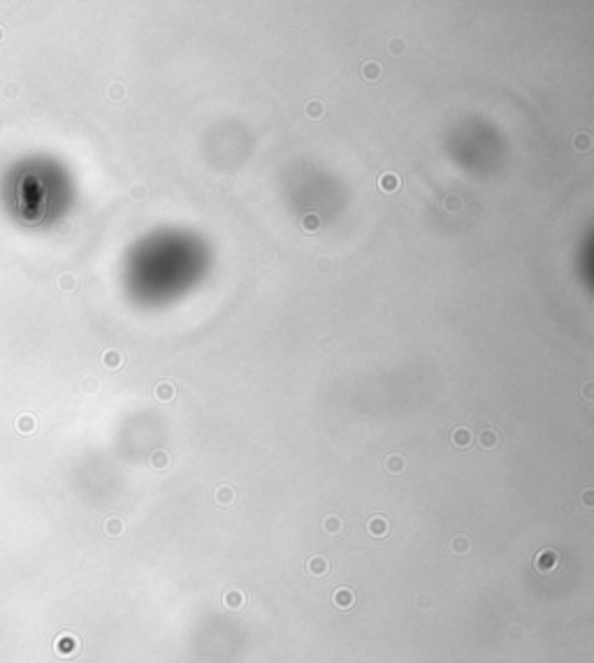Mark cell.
Returning a JSON list of instances; mask_svg holds the SVG:
<instances>
[{
	"label": "cell",
	"instance_id": "21",
	"mask_svg": "<svg viewBox=\"0 0 594 663\" xmlns=\"http://www.w3.org/2000/svg\"><path fill=\"white\" fill-rule=\"evenodd\" d=\"M460 207H462V202H460V198H455V195H451V198H446L443 200V209H448V211H460Z\"/></svg>",
	"mask_w": 594,
	"mask_h": 663
},
{
	"label": "cell",
	"instance_id": "4",
	"mask_svg": "<svg viewBox=\"0 0 594 663\" xmlns=\"http://www.w3.org/2000/svg\"><path fill=\"white\" fill-rule=\"evenodd\" d=\"M154 395H156V399H158L160 404H167V401H172V399H174L176 389H174V385H172V383H167V380H163V383H158V385H156Z\"/></svg>",
	"mask_w": 594,
	"mask_h": 663
},
{
	"label": "cell",
	"instance_id": "22",
	"mask_svg": "<svg viewBox=\"0 0 594 663\" xmlns=\"http://www.w3.org/2000/svg\"><path fill=\"white\" fill-rule=\"evenodd\" d=\"M332 267H335V262H332L330 258H318V260H316V269H318V271H323V274L332 271Z\"/></svg>",
	"mask_w": 594,
	"mask_h": 663
},
{
	"label": "cell",
	"instance_id": "17",
	"mask_svg": "<svg viewBox=\"0 0 594 663\" xmlns=\"http://www.w3.org/2000/svg\"><path fill=\"white\" fill-rule=\"evenodd\" d=\"M323 526H325V531H327V533H339L344 524H341V520L337 515H330V517H325Z\"/></svg>",
	"mask_w": 594,
	"mask_h": 663
},
{
	"label": "cell",
	"instance_id": "24",
	"mask_svg": "<svg viewBox=\"0 0 594 663\" xmlns=\"http://www.w3.org/2000/svg\"><path fill=\"white\" fill-rule=\"evenodd\" d=\"M105 362H107V367H119V364H121V355H119V353H107V355H105Z\"/></svg>",
	"mask_w": 594,
	"mask_h": 663
},
{
	"label": "cell",
	"instance_id": "10",
	"mask_svg": "<svg viewBox=\"0 0 594 663\" xmlns=\"http://www.w3.org/2000/svg\"><path fill=\"white\" fill-rule=\"evenodd\" d=\"M148 461H151V466L154 469H158V471H163V469H167L170 466V455H167L165 450H154L151 452V457H148Z\"/></svg>",
	"mask_w": 594,
	"mask_h": 663
},
{
	"label": "cell",
	"instance_id": "15",
	"mask_svg": "<svg viewBox=\"0 0 594 663\" xmlns=\"http://www.w3.org/2000/svg\"><path fill=\"white\" fill-rule=\"evenodd\" d=\"M404 466H406V461H404L402 455H390L388 459H385V469H388L390 473H402Z\"/></svg>",
	"mask_w": 594,
	"mask_h": 663
},
{
	"label": "cell",
	"instance_id": "8",
	"mask_svg": "<svg viewBox=\"0 0 594 663\" xmlns=\"http://www.w3.org/2000/svg\"><path fill=\"white\" fill-rule=\"evenodd\" d=\"M300 227H302L304 232H309V235H314V232L320 227V216L316 214V211H309V214H304Z\"/></svg>",
	"mask_w": 594,
	"mask_h": 663
},
{
	"label": "cell",
	"instance_id": "23",
	"mask_svg": "<svg viewBox=\"0 0 594 663\" xmlns=\"http://www.w3.org/2000/svg\"><path fill=\"white\" fill-rule=\"evenodd\" d=\"M107 531H109V533H114V536H119V533L123 531V524H121V520H109V522H107Z\"/></svg>",
	"mask_w": 594,
	"mask_h": 663
},
{
	"label": "cell",
	"instance_id": "19",
	"mask_svg": "<svg viewBox=\"0 0 594 663\" xmlns=\"http://www.w3.org/2000/svg\"><path fill=\"white\" fill-rule=\"evenodd\" d=\"M432 603H434L432 594H418V598H416V605H418V610H429V608H432Z\"/></svg>",
	"mask_w": 594,
	"mask_h": 663
},
{
	"label": "cell",
	"instance_id": "5",
	"mask_svg": "<svg viewBox=\"0 0 594 663\" xmlns=\"http://www.w3.org/2000/svg\"><path fill=\"white\" fill-rule=\"evenodd\" d=\"M451 441H453V445H455V448H469V443L473 441L471 429H467V427H457L455 432L451 434Z\"/></svg>",
	"mask_w": 594,
	"mask_h": 663
},
{
	"label": "cell",
	"instance_id": "26",
	"mask_svg": "<svg viewBox=\"0 0 594 663\" xmlns=\"http://www.w3.org/2000/svg\"><path fill=\"white\" fill-rule=\"evenodd\" d=\"M144 192H146V188H144L142 183H135V186H132V195H135L137 200H142V198H144Z\"/></svg>",
	"mask_w": 594,
	"mask_h": 663
},
{
	"label": "cell",
	"instance_id": "6",
	"mask_svg": "<svg viewBox=\"0 0 594 663\" xmlns=\"http://www.w3.org/2000/svg\"><path fill=\"white\" fill-rule=\"evenodd\" d=\"M379 186H381V190L383 192H395V190H399L402 181H399V176H397L395 172H385V174L379 179Z\"/></svg>",
	"mask_w": 594,
	"mask_h": 663
},
{
	"label": "cell",
	"instance_id": "13",
	"mask_svg": "<svg viewBox=\"0 0 594 663\" xmlns=\"http://www.w3.org/2000/svg\"><path fill=\"white\" fill-rule=\"evenodd\" d=\"M497 441H499V436H497V432H495V429H483V432H480V439H478L480 448H485V450L495 448V445H497Z\"/></svg>",
	"mask_w": 594,
	"mask_h": 663
},
{
	"label": "cell",
	"instance_id": "12",
	"mask_svg": "<svg viewBox=\"0 0 594 663\" xmlns=\"http://www.w3.org/2000/svg\"><path fill=\"white\" fill-rule=\"evenodd\" d=\"M362 77L367 79V82H376V79L381 77V65L376 63V60H369V63H364V65H362Z\"/></svg>",
	"mask_w": 594,
	"mask_h": 663
},
{
	"label": "cell",
	"instance_id": "27",
	"mask_svg": "<svg viewBox=\"0 0 594 663\" xmlns=\"http://www.w3.org/2000/svg\"><path fill=\"white\" fill-rule=\"evenodd\" d=\"M583 395H585V399H587V401H592V383H587V385H585Z\"/></svg>",
	"mask_w": 594,
	"mask_h": 663
},
{
	"label": "cell",
	"instance_id": "25",
	"mask_svg": "<svg viewBox=\"0 0 594 663\" xmlns=\"http://www.w3.org/2000/svg\"><path fill=\"white\" fill-rule=\"evenodd\" d=\"M583 503H585V508H592L594 505V489H585L583 492Z\"/></svg>",
	"mask_w": 594,
	"mask_h": 663
},
{
	"label": "cell",
	"instance_id": "7",
	"mask_svg": "<svg viewBox=\"0 0 594 663\" xmlns=\"http://www.w3.org/2000/svg\"><path fill=\"white\" fill-rule=\"evenodd\" d=\"M367 531L372 533V536H376V538L385 536V533H388V522H385L381 515H374L367 522Z\"/></svg>",
	"mask_w": 594,
	"mask_h": 663
},
{
	"label": "cell",
	"instance_id": "14",
	"mask_svg": "<svg viewBox=\"0 0 594 663\" xmlns=\"http://www.w3.org/2000/svg\"><path fill=\"white\" fill-rule=\"evenodd\" d=\"M571 146L576 148V151H587V148L592 146V137H589L587 132H578V135H573Z\"/></svg>",
	"mask_w": 594,
	"mask_h": 663
},
{
	"label": "cell",
	"instance_id": "1",
	"mask_svg": "<svg viewBox=\"0 0 594 663\" xmlns=\"http://www.w3.org/2000/svg\"><path fill=\"white\" fill-rule=\"evenodd\" d=\"M557 564H560V554L555 550H541L536 554V561H534L539 573H550L552 568H557Z\"/></svg>",
	"mask_w": 594,
	"mask_h": 663
},
{
	"label": "cell",
	"instance_id": "3",
	"mask_svg": "<svg viewBox=\"0 0 594 663\" xmlns=\"http://www.w3.org/2000/svg\"><path fill=\"white\" fill-rule=\"evenodd\" d=\"M327 568H330V564H327V559H325V557H320V554H316V557H311V559L307 561V570L311 573V575H316V577L325 575V573H327Z\"/></svg>",
	"mask_w": 594,
	"mask_h": 663
},
{
	"label": "cell",
	"instance_id": "20",
	"mask_svg": "<svg viewBox=\"0 0 594 663\" xmlns=\"http://www.w3.org/2000/svg\"><path fill=\"white\" fill-rule=\"evenodd\" d=\"M404 49H406V44H404L402 37H392L390 40V54L392 56H402Z\"/></svg>",
	"mask_w": 594,
	"mask_h": 663
},
{
	"label": "cell",
	"instance_id": "18",
	"mask_svg": "<svg viewBox=\"0 0 594 663\" xmlns=\"http://www.w3.org/2000/svg\"><path fill=\"white\" fill-rule=\"evenodd\" d=\"M323 111H325V107H323V102H318V100H311V102L307 104V116L309 119H320Z\"/></svg>",
	"mask_w": 594,
	"mask_h": 663
},
{
	"label": "cell",
	"instance_id": "9",
	"mask_svg": "<svg viewBox=\"0 0 594 663\" xmlns=\"http://www.w3.org/2000/svg\"><path fill=\"white\" fill-rule=\"evenodd\" d=\"M223 603H226L230 610H239L244 603H246V596H244V592H237V589H232V592H228L226 596H223Z\"/></svg>",
	"mask_w": 594,
	"mask_h": 663
},
{
	"label": "cell",
	"instance_id": "16",
	"mask_svg": "<svg viewBox=\"0 0 594 663\" xmlns=\"http://www.w3.org/2000/svg\"><path fill=\"white\" fill-rule=\"evenodd\" d=\"M451 548H453V552L455 554H467L469 548H471V542H469L467 536H455L453 538V542H451Z\"/></svg>",
	"mask_w": 594,
	"mask_h": 663
},
{
	"label": "cell",
	"instance_id": "2",
	"mask_svg": "<svg viewBox=\"0 0 594 663\" xmlns=\"http://www.w3.org/2000/svg\"><path fill=\"white\" fill-rule=\"evenodd\" d=\"M332 603L341 610H348L353 603H355V594H353L351 589H346V587H339V589L332 594Z\"/></svg>",
	"mask_w": 594,
	"mask_h": 663
},
{
	"label": "cell",
	"instance_id": "11",
	"mask_svg": "<svg viewBox=\"0 0 594 663\" xmlns=\"http://www.w3.org/2000/svg\"><path fill=\"white\" fill-rule=\"evenodd\" d=\"M216 501H218L220 505H230L232 501H235V489H232L230 485H220V487L216 489Z\"/></svg>",
	"mask_w": 594,
	"mask_h": 663
},
{
	"label": "cell",
	"instance_id": "28",
	"mask_svg": "<svg viewBox=\"0 0 594 663\" xmlns=\"http://www.w3.org/2000/svg\"><path fill=\"white\" fill-rule=\"evenodd\" d=\"M218 188H220V190H223V188H226V190H230V188H232V183H230V181H220V183H218Z\"/></svg>",
	"mask_w": 594,
	"mask_h": 663
},
{
	"label": "cell",
	"instance_id": "29",
	"mask_svg": "<svg viewBox=\"0 0 594 663\" xmlns=\"http://www.w3.org/2000/svg\"><path fill=\"white\" fill-rule=\"evenodd\" d=\"M121 95H123V88L119 86V84H116V88H114V98H121Z\"/></svg>",
	"mask_w": 594,
	"mask_h": 663
}]
</instances>
